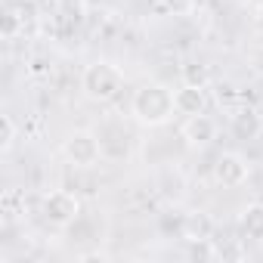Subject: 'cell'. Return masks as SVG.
I'll return each instance as SVG.
<instances>
[{
    "mask_svg": "<svg viewBox=\"0 0 263 263\" xmlns=\"http://www.w3.org/2000/svg\"><path fill=\"white\" fill-rule=\"evenodd\" d=\"M251 177V164L241 152H220L214 161V183L223 189H238Z\"/></svg>",
    "mask_w": 263,
    "mask_h": 263,
    "instance_id": "obj_5",
    "label": "cell"
},
{
    "mask_svg": "<svg viewBox=\"0 0 263 263\" xmlns=\"http://www.w3.org/2000/svg\"><path fill=\"white\" fill-rule=\"evenodd\" d=\"M238 229H241V238H248V241H263V201H254V204L241 208V214H238Z\"/></svg>",
    "mask_w": 263,
    "mask_h": 263,
    "instance_id": "obj_12",
    "label": "cell"
},
{
    "mask_svg": "<svg viewBox=\"0 0 263 263\" xmlns=\"http://www.w3.org/2000/svg\"><path fill=\"white\" fill-rule=\"evenodd\" d=\"M229 130H232V137L235 140H257L263 134V115L260 108L254 105H238L232 115H229Z\"/></svg>",
    "mask_w": 263,
    "mask_h": 263,
    "instance_id": "obj_8",
    "label": "cell"
},
{
    "mask_svg": "<svg viewBox=\"0 0 263 263\" xmlns=\"http://www.w3.org/2000/svg\"><path fill=\"white\" fill-rule=\"evenodd\" d=\"M183 84H195V87H208V81H211V71H208V65H201V62H189V65H183Z\"/></svg>",
    "mask_w": 263,
    "mask_h": 263,
    "instance_id": "obj_16",
    "label": "cell"
},
{
    "mask_svg": "<svg viewBox=\"0 0 263 263\" xmlns=\"http://www.w3.org/2000/svg\"><path fill=\"white\" fill-rule=\"evenodd\" d=\"M62 155L68 158V164L74 167H96L102 158V146L93 130H71L62 140Z\"/></svg>",
    "mask_w": 263,
    "mask_h": 263,
    "instance_id": "obj_3",
    "label": "cell"
},
{
    "mask_svg": "<svg viewBox=\"0 0 263 263\" xmlns=\"http://www.w3.org/2000/svg\"><path fill=\"white\" fill-rule=\"evenodd\" d=\"M81 90H84V96L90 102H111L124 90V71L108 59H96V62H90L84 68Z\"/></svg>",
    "mask_w": 263,
    "mask_h": 263,
    "instance_id": "obj_2",
    "label": "cell"
},
{
    "mask_svg": "<svg viewBox=\"0 0 263 263\" xmlns=\"http://www.w3.org/2000/svg\"><path fill=\"white\" fill-rule=\"evenodd\" d=\"M44 220L59 226V229H68L71 223L81 220V198L71 192V189H53L44 195Z\"/></svg>",
    "mask_w": 263,
    "mask_h": 263,
    "instance_id": "obj_4",
    "label": "cell"
},
{
    "mask_svg": "<svg viewBox=\"0 0 263 263\" xmlns=\"http://www.w3.org/2000/svg\"><path fill=\"white\" fill-rule=\"evenodd\" d=\"M78 260H84V263L87 260H108V254L105 251H87V254H78Z\"/></svg>",
    "mask_w": 263,
    "mask_h": 263,
    "instance_id": "obj_20",
    "label": "cell"
},
{
    "mask_svg": "<svg viewBox=\"0 0 263 263\" xmlns=\"http://www.w3.org/2000/svg\"><path fill=\"white\" fill-rule=\"evenodd\" d=\"M251 65L263 74V47H254V50H251Z\"/></svg>",
    "mask_w": 263,
    "mask_h": 263,
    "instance_id": "obj_19",
    "label": "cell"
},
{
    "mask_svg": "<svg viewBox=\"0 0 263 263\" xmlns=\"http://www.w3.org/2000/svg\"><path fill=\"white\" fill-rule=\"evenodd\" d=\"M164 4L171 7V13H174V16H183V13H189V10H192L195 0H164Z\"/></svg>",
    "mask_w": 263,
    "mask_h": 263,
    "instance_id": "obj_18",
    "label": "cell"
},
{
    "mask_svg": "<svg viewBox=\"0 0 263 263\" xmlns=\"http://www.w3.org/2000/svg\"><path fill=\"white\" fill-rule=\"evenodd\" d=\"M19 140V124L13 121V115H0V152H10Z\"/></svg>",
    "mask_w": 263,
    "mask_h": 263,
    "instance_id": "obj_14",
    "label": "cell"
},
{
    "mask_svg": "<svg viewBox=\"0 0 263 263\" xmlns=\"http://www.w3.org/2000/svg\"><path fill=\"white\" fill-rule=\"evenodd\" d=\"M186 174L177 167V164H171V167H161L158 171V180H155V189H158V195L167 201V204H180L183 198H186Z\"/></svg>",
    "mask_w": 263,
    "mask_h": 263,
    "instance_id": "obj_9",
    "label": "cell"
},
{
    "mask_svg": "<svg viewBox=\"0 0 263 263\" xmlns=\"http://www.w3.org/2000/svg\"><path fill=\"white\" fill-rule=\"evenodd\" d=\"M96 137H99V146H102V158L105 161H121V158L130 155V134H127V127L121 121H105L96 130Z\"/></svg>",
    "mask_w": 263,
    "mask_h": 263,
    "instance_id": "obj_6",
    "label": "cell"
},
{
    "mask_svg": "<svg viewBox=\"0 0 263 263\" xmlns=\"http://www.w3.org/2000/svg\"><path fill=\"white\" fill-rule=\"evenodd\" d=\"M16 4H31V0H16Z\"/></svg>",
    "mask_w": 263,
    "mask_h": 263,
    "instance_id": "obj_21",
    "label": "cell"
},
{
    "mask_svg": "<svg viewBox=\"0 0 263 263\" xmlns=\"http://www.w3.org/2000/svg\"><path fill=\"white\" fill-rule=\"evenodd\" d=\"M208 87H195V84H183L180 90H174V105H177V115L183 118H192V115H201L204 105H208Z\"/></svg>",
    "mask_w": 263,
    "mask_h": 263,
    "instance_id": "obj_10",
    "label": "cell"
},
{
    "mask_svg": "<svg viewBox=\"0 0 263 263\" xmlns=\"http://www.w3.org/2000/svg\"><path fill=\"white\" fill-rule=\"evenodd\" d=\"M180 235H183L186 241H204V238H211V235H214V220H211V214H204V211H189V214H183V220H180Z\"/></svg>",
    "mask_w": 263,
    "mask_h": 263,
    "instance_id": "obj_11",
    "label": "cell"
},
{
    "mask_svg": "<svg viewBox=\"0 0 263 263\" xmlns=\"http://www.w3.org/2000/svg\"><path fill=\"white\" fill-rule=\"evenodd\" d=\"M130 115L140 127H164L174 121L177 115V105H174V90L164 87V84H143L140 90H134V99H130Z\"/></svg>",
    "mask_w": 263,
    "mask_h": 263,
    "instance_id": "obj_1",
    "label": "cell"
},
{
    "mask_svg": "<svg viewBox=\"0 0 263 263\" xmlns=\"http://www.w3.org/2000/svg\"><path fill=\"white\" fill-rule=\"evenodd\" d=\"M25 19L28 16H19L16 10L4 13V28H0V34H4V41H16L22 31H25Z\"/></svg>",
    "mask_w": 263,
    "mask_h": 263,
    "instance_id": "obj_15",
    "label": "cell"
},
{
    "mask_svg": "<svg viewBox=\"0 0 263 263\" xmlns=\"http://www.w3.org/2000/svg\"><path fill=\"white\" fill-rule=\"evenodd\" d=\"M56 13H59V19H65L68 25H78V22H84L87 7H84V0H56Z\"/></svg>",
    "mask_w": 263,
    "mask_h": 263,
    "instance_id": "obj_13",
    "label": "cell"
},
{
    "mask_svg": "<svg viewBox=\"0 0 263 263\" xmlns=\"http://www.w3.org/2000/svg\"><path fill=\"white\" fill-rule=\"evenodd\" d=\"M223 251H217L214 245H211V238H204V241H189V257L192 260H217Z\"/></svg>",
    "mask_w": 263,
    "mask_h": 263,
    "instance_id": "obj_17",
    "label": "cell"
},
{
    "mask_svg": "<svg viewBox=\"0 0 263 263\" xmlns=\"http://www.w3.org/2000/svg\"><path fill=\"white\" fill-rule=\"evenodd\" d=\"M180 137L186 140L189 149H204V146H211L217 140V121L211 115H204V111L201 115H192V118L183 121Z\"/></svg>",
    "mask_w": 263,
    "mask_h": 263,
    "instance_id": "obj_7",
    "label": "cell"
}]
</instances>
